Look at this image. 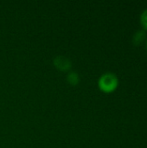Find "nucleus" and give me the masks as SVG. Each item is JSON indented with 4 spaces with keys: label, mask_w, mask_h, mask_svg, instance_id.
<instances>
[{
    "label": "nucleus",
    "mask_w": 147,
    "mask_h": 148,
    "mask_svg": "<svg viewBox=\"0 0 147 148\" xmlns=\"http://www.w3.org/2000/svg\"><path fill=\"white\" fill-rule=\"evenodd\" d=\"M98 84L102 91L107 93L113 92L118 86V78L113 73H106L101 76Z\"/></svg>",
    "instance_id": "nucleus-1"
},
{
    "label": "nucleus",
    "mask_w": 147,
    "mask_h": 148,
    "mask_svg": "<svg viewBox=\"0 0 147 148\" xmlns=\"http://www.w3.org/2000/svg\"><path fill=\"white\" fill-rule=\"evenodd\" d=\"M54 64L58 69H60L62 71H66V70H68V69L71 68L70 60H68L67 57L62 56H56L54 59Z\"/></svg>",
    "instance_id": "nucleus-2"
},
{
    "label": "nucleus",
    "mask_w": 147,
    "mask_h": 148,
    "mask_svg": "<svg viewBox=\"0 0 147 148\" xmlns=\"http://www.w3.org/2000/svg\"><path fill=\"white\" fill-rule=\"evenodd\" d=\"M146 36V33L145 30L140 29V30L137 31V32L134 34L133 37V44H134V45H140V44L142 43V42L145 40Z\"/></svg>",
    "instance_id": "nucleus-3"
},
{
    "label": "nucleus",
    "mask_w": 147,
    "mask_h": 148,
    "mask_svg": "<svg viewBox=\"0 0 147 148\" xmlns=\"http://www.w3.org/2000/svg\"><path fill=\"white\" fill-rule=\"evenodd\" d=\"M68 82L72 85H76L79 83V75L75 72H72L68 75Z\"/></svg>",
    "instance_id": "nucleus-4"
},
{
    "label": "nucleus",
    "mask_w": 147,
    "mask_h": 148,
    "mask_svg": "<svg viewBox=\"0 0 147 148\" xmlns=\"http://www.w3.org/2000/svg\"><path fill=\"white\" fill-rule=\"evenodd\" d=\"M140 20H141V23L144 26V28H146L147 29V10L143 11Z\"/></svg>",
    "instance_id": "nucleus-5"
},
{
    "label": "nucleus",
    "mask_w": 147,
    "mask_h": 148,
    "mask_svg": "<svg viewBox=\"0 0 147 148\" xmlns=\"http://www.w3.org/2000/svg\"><path fill=\"white\" fill-rule=\"evenodd\" d=\"M146 48H147V42H146Z\"/></svg>",
    "instance_id": "nucleus-6"
}]
</instances>
